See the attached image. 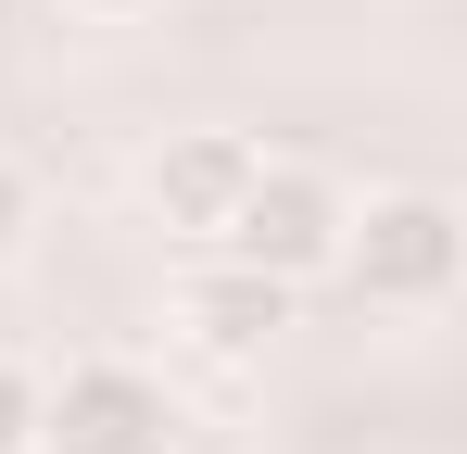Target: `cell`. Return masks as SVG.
Segmentation results:
<instances>
[{
    "label": "cell",
    "instance_id": "8",
    "mask_svg": "<svg viewBox=\"0 0 467 454\" xmlns=\"http://www.w3.org/2000/svg\"><path fill=\"white\" fill-rule=\"evenodd\" d=\"M77 13H101V26H127V13H152V0H77Z\"/></svg>",
    "mask_w": 467,
    "mask_h": 454
},
{
    "label": "cell",
    "instance_id": "3",
    "mask_svg": "<svg viewBox=\"0 0 467 454\" xmlns=\"http://www.w3.org/2000/svg\"><path fill=\"white\" fill-rule=\"evenodd\" d=\"M26 454H177V391L140 354H77L38 378V442Z\"/></svg>",
    "mask_w": 467,
    "mask_h": 454
},
{
    "label": "cell",
    "instance_id": "6",
    "mask_svg": "<svg viewBox=\"0 0 467 454\" xmlns=\"http://www.w3.org/2000/svg\"><path fill=\"white\" fill-rule=\"evenodd\" d=\"M26 442H38V366L0 354V454H26Z\"/></svg>",
    "mask_w": 467,
    "mask_h": 454
},
{
    "label": "cell",
    "instance_id": "4",
    "mask_svg": "<svg viewBox=\"0 0 467 454\" xmlns=\"http://www.w3.org/2000/svg\"><path fill=\"white\" fill-rule=\"evenodd\" d=\"M253 164H265L253 127H164V139L140 151V202H152V227H177V240L215 253V227H228L240 190H253Z\"/></svg>",
    "mask_w": 467,
    "mask_h": 454
},
{
    "label": "cell",
    "instance_id": "1",
    "mask_svg": "<svg viewBox=\"0 0 467 454\" xmlns=\"http://www.w3.org/2000/svg\"><path fill=\"white\" fill-rule=\"evenodd\" d=\"M467 265V215L442 190H367L354 227H341V278L379 303V315H442Z\"/></svg>",
    "mask_w": 467,
    "mask_h": 454
},
{
    "label": "cell",
    "instance_id": "5",
    "mask_svg": "<svg viewBox=\"0 0 467 454\" xmlns=\"http://www.w3.org/2000/svg\"><path fill=\"white\" fill-rule=\"evenodd\" d=\"M291 303H304V291H278L265 265H240V253H202V265L177 278V341H190L202 366H265V341L291 328Z\"/></svg>",
    "mask_w": 467,
    "mask_h": 454
},
{
    "label": "cell",
    "instance_id": "2",
    "mask_svg": "<svg viewBox=\"0 0 467 454\" xmlns=\"http://www.w3.org/2000/svg\"><path fill=\"white\" fill-rule=\"evenodd\" d=\"M341 227H354V190L328 164H304V151H265L253 190H240V215L215 227V253L265 265L278 291H316V278H341Z\"/></svg>",
    "mask_w": 467,
    "mask_h": 454
},
{
    "label": "cell",
    "instance_id": "7",
    "mask_svg": "<svg viewBox=\"0 0 467 454\" xmlns=\"http://www.w3.org/2000/svg\"><path fill=\"white\" fill-rule=\"evenodd\" d=\"M26 227H38V177H26V164L0 151V265L26 253Z\"/></svg>",
    "mask_w": 467,
    "mask_h": 454
}]
</instances>
